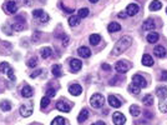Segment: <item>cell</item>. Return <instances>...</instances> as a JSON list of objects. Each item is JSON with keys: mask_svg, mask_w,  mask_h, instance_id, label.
Returning <instances> with one entry per match:
<instances>
[{"mask_svg": "<svg viewBox=\"0 0 167 125\" xmlns=\"http://www.w3.org/2000/svg\"><path fill=\"white\" fill-rule=\"evenodd\" d=\"M140 90H141V88H140V86H137V85H136V84H134V83H131V84L128 85V92L131 93V94H134V95H139Z\"/></svg>", "mask_w": 167, "mask_h": 125, "instance_id": "484cf974", "label": "cell"}, {"mask_svg": "<svg viewBox=\"0 0 167 125\" xmlns=\"http://www.w3.org/2000/svg\"><path fill=\"white\" fill-rule=\"evenodd\" d=\"M158 38H160V37H158V34L154 31V33H150V34L147 35V41H148V43H152V44H154V43H157Z\"/></svg>", "mask_w": 167, "mask_h": 125, "instance_id": "f546056e", "label": "cell"}, {"mask_svg": "<svg viewBox=\"0 0 167 125\" xmlns=\"http://www.w3.org/2000/svg\"><path fill=\"white\" fill-rule=\"evenodd\" d=\"M89 13H90V10H89L87 8H82V9L79 10V14H78V15L81 18V19H84V18H86V16L89 15Z\"/></svg>", "mask_w": 167, "mask_h": 125, "instance_id": "8d00e7d4", "label": "cell"}, {"mask_svg": "<svg viewBox=\"0 0 167 125\" xmlns=\"http://www.w3.org/2000/svg\"><path fill=\"white\" fill-rule=\"evenodd\" d=\"M158 108H160V110H161L162 113H167V98L161 99V103H160V105H158Z\"/></svg>", "mask_w": 167, "mask_h": 125, "instance_id": "d6a6232c", "label": "cell"}, {"mask_svg": "<svg viewBox=\"0 0 167 125\" xmlns=\"http://www.w3.org/2000/svg\"><path fill=\"white\" fill-rule=\"evenodd\" d=\"M154 53H155V55H156L157 58H160V59H162V58L166 57V49H165L162 45H157V46L154 49Z\"/></svg>", "mask_w": 167, "mask_h": 125, "instance_id": "9a60e30c", "label": "cell"}, {"mask_svg": "<svg viewBox=\"0 0 167 125\" xmlns=\"http://www.w3.org/2000/svg\"><path fill=\"white\" fill-rule=\"evenodd\" d=\"M10 69V65H9V63H6V61H4V63H2L0 64V71L2 73H5L6 74V71Z\"/></svg>", "mask_w": 167, "mask_h": 125, "instance_id": "74e56055", "label": "cell"}, {"mask_svg": "<svg viewBox=\"0 0 167 125\" xmlns=\"http://www.w3.org/2000/svg\"><path fill=\"white\" fill-rule=\"evenodd\" d=\"M55 95H56V90H55V89L49 88L47 90H46V96H49V98H54Z\"/></svg>", "mask_w": 167, "mask_h": 125, "instance_id": "f35d334b", "label": "cell"}, {"mask_svg": "<svg viewBox=\"0 0 167 125\" xmlns=\"http://www.w3.org/2000/svg\"><path fill=\"white\" fill-rule=\"evenodd\" d=\"M36 65H38V58L36 57H32V58H30L28 60V66L29 68H35Z\"/></svg>", "mask_w": 167, "mask_h": 125, "instance_id": "d590c367", "label": "cell"}, {"mask_svg": "<svg viewBox=\"0 0 167 125\" xmlns=\"http://www.w3.org/2000/svg\"><path fill=\"white\" fill-rule=\"evenodd\" d=\"M89 2H90V3H92V4H94V3H97L99 0H89Z\"/></svg>", "mask_w": 167, "mask_h": 125, "instance_id": "c3c4849f", "label": "cell"}, {"mask_svg": "<svg viewBox=\"0 0 167 125\" xmlns=\"http://www.w3.org/2000/svg\"><path fill=\"white\" fill-rule=\"evenodd\" d=\"M112 121H114L115 125H123V124L126 123V118H125V115H123L122 113L116 111V113H114Z\"/></svg>", "mask_w": 167, "mask_h": 125, "instance_id": "ba28073f", "label": "cell"}, {"mask_svg": "<svg viewBox=\"0 0 167 125\" xmlns=\"http://www.w3.org/2000/svg\"><path fill=\"white\" fill-rule=\"evenodd\" d=\"M91 125H97V124H91Z\"/></svg>", "mask_w": 167, "mask_h": 125, "instance_id": "681fc988", "label": "cell"}, {"mask_svg": "<svg viewBox=\"0 0 167 125\" xmlns=\"http://www.w3.org/2000/svg\"><path fill=\"white\" fill-rule=\"evenodd\" d=\"M81 23V18L79 15H71L69 18V25L70 26H78Z\"/></svg>", "mask_w": 167, "mask_h": 125, "instance_id": "d6986e66", "label": "cell"}, {"mask_svg": "<svg viewBox=\"0 0 167 125\" xmlns=\"http://www.w3.org/2000/svg\"><path fill=\"white\" fill-rule=\"evenodd\" d=\"M130 113H131L132 116H139L141 114V109L139 108L137 105H131V106H130Z\"/></svg>", "mask_w": 167, "mask_h": 125, "instance_id": "4dcf8cb0", "label": "cell"}, {"mask_svg": "<svg viewBox=\"0 0 167 125\" xmlns=\"http://www.w3.org/2000/svg\"><path fill=\"white\" fill-rule=\"evenodd\" d=\"M69 93L74 96H79L82 93V88H81L80 84H72V85L69 86Z\"/></svg>", "mask_w": 167, "mask_h": 125, "instance_id": "9c48e42d", "label": "cell"}, {"mask_svg": "<svg viewBox=\"0 0 167 125\" xmlns=\"http://www.w3.org/2000/svg\"><path fill=\"white\" fill-rule=\"evenodd\" d=\"M49 104H50V98L49 96H44L43 99H41V104H40V108L44 110V109H46L47 106H49Z\"/></svg>", "mask_w": 167, "mask_h": 125, "instance_id": "836d02e7", "label": "cell"}, {"mask_svg": "<svg viewBox=\"0 0 167 125\" xmlns=\"http://www.w3.org/2000/svg\"><path fill=\"white\" fill-rule=\"evenodd\" d=\"M25 28V19H23L21 16H17L16 18V21L13 24V29L16 31H20Z\"/></svg>", "mask_w": 167, "mask_h": 125, "instance_id": "7c38bea8", "label": "cell"}, {"mask_svg": "<svg viewBox=\"0 0 167 125\" xmlns=\"http://www.w3.org/2000/svg\"><path fill=\"white\" fill-rule=\"evenodd\" d=\"M21 95L24 98H31L34 95V90H32V88L29 86V85H25L23 89H21Z\"/></svg>", "mask_w": 167, "mask_h": 125, "instance_id": "ac0fdd59", "label": "cell"}, {"mask_svg": "<svg viewBox=\"0 0 167 125\" xmlns=\"http://www.w3.org/2000/svg\"><path fill=\"white\" fill-rule=\"evenodd\" d=\"M51 71H52V75H54L55 78H60V76L63 75V68H61L60 64H55V65H52Z\"/></svg>", "mask_w": 167, "mask_h": 125, "instance_id": "2e32d148", "label": "cell"}, {"mask_svg": "<svg viewBox=\"0 0 167 125\" xmlns=\"http://www.w3.org/2000/svg\"><path fill=\"white\" fill-rule=\"evenodd\" d=\"M71 108H72L71 103L69 100H66V99H60L56 103V109L60 110V111H63V113H70Z\"/></svg>", "mask_w": 167, "mask_h": 125, "instance_id": "277c9868", "label": "cell"}, {"mask_svg": "<svg viewBox=\"0 0 167 125\" xmlns=\"http://www.w3.org/2000/svg\"><path fill=\"white\" fill-rule=\"evenodd\" d=\"M6 75L9 76V79H10L11 81H15V79H16V78H15V75H14V71H13V69H11V68L6 71Z\"/></svg>", "mask_w": 167, "mask_h": 125, "instance_id": "ab89813d", "label": "cell"}, {"mask_svg": "<svg viewBox=\"0 0 167 125\" xmlns=\"http://www.w3.org/2000/svg\"><path fill=\"white\" fill-rule=\"evenodd\" d=\"M65 123H66V120L64 119V118H61V116H56L52 121H51V125H65Z\"/></svg>", "mask_w": 167, "mask_h": 125, "instance_id": "1f68e13d", "label": "cell"}, {"mask_svg": "<svg viewBox=\"0 0 167 125\" xmlns=\"http://www.w3.org/2000/svg\"><path fill=\"white\" fill-rule=\"evenodd\" d=\"M131 45H132V38L131 37H122L115 43L111 54L114 57H119V55L122 54V53H125Z\"/></svg>", "mask_w": 167, "mask_h": 125, "instance_id": "6da1fadb", "label": "cell"}, {"mask_svg": "<svg viewBox=\"0 0 167 125\" xmlns=\"http://www.w3.org/2000/svg\"><path fill=\"white\" fill-rule=\"evenodd\" d=\"M132 83L136 84V85L140 86V88H146V86H147L146 79H145L142 75H140V74H136V75L132 76Z\"/></svg>", "mask_w": 167, "mask_h": 125, "instance_id": "52a82bcc", "label": "cell"}, {"mask_svg": "<svg viewBox=\"0 0 167 125\" xmlns=\"http://www.w3.org/2000/svg\"><path fill=\"white\" fill-rule=\"evenodd\" d=\"M69 65H70V70L74 71V73H76V71H79L82 68V63L79 59H71Z\"/></svg>", "mask_w": 167, "mask_h": 125, "instance_id": "30bf717a", "label": "cell"}, {"mask_svg": "<svg viewBox=\"0 0 167 125\" xmlns=\"http://www.w3.org/2000/svg\"><path fill=\"white\" fill-rule=\"evenodd\" d=\"M126 16H127V14H126V13H120V14H119V18H121V19H125Z\"/></svg>", "mask_w": 167, "mask_h": 125, "instance_id": "bcb514c9", "label": "cell"}, {"mask_svg": "<svg viewBox=\"0 0 167 125\" xmlns=\"http://www.w3.org/2000/svg\"><path fill=\"white\" fill-rule=\"evenodd\" d=\"M142 103H143L146 106H151V105H154V96H152L151 94L145 95L143 99H142Z\"/></svg>", "mask_w": 167, "mask_h": 125, "instance_id": "83f0119b", "label": "cell"}, {"mask_svg": "<svg viewBox=\"0 0 167 125\" xmlns=\"http://www.w3.org/2000/svg\"><path fill=\"white\" fill-rule=\"evenodd\" d=\"M87 119H89V110H87V109H82V110L80 111L79 116H78V121H79V123H84V121H86Z\"/></svg>", "mask_w": 167, "mask_h": 125, "instance_id": "603a6c76", "label": "cell"}, {"mask_svg": "<svg viewBox=\"0 0 167 125\" xmlns=\"http://www.w3.org/2000/svg\"><path fill=\"white\" fill-rule=\"evenodd\" d=\"M78 54H79L81 58L87 59V58L91 57V50H90L87 46H80V48L78 49Z\"/></svg>", "mask_w": 167, "mask_h": 125, "instance_id": "5bb4252c", "label": "cell"}, {"mask_svg": "<svg viewBox=\"0 0 167 125\" xmlns=\"http://www.w3.org/2000/svg\"><path fill=\"white\" fill-rule=\"evenodd\" d=\"M89 40H90L91 45H97L101 41V35H99V34H91Z\"/></svg>", "mask_w": 167, "mask_h": 125, "instance_id": "44dd1931", "label": "cell"}, {"mask_svg": "<svg viewBox=\"0 0 167 125\" xmlns=\"http://www.w3.org/2000/svg\"><path fill=\"white\" fill-rule=\"evenodd\" d=\"M61 8H63V9H64V11H66V13H74V9H67V8L63 6V5H61Z\"/></svg>", "mask_w": 167, "mask_h": 125, "instance_id": "f6af8a7d", "label": "cell"}, {"mask_svg": "<svg viewBox=\"0 0 167 125\" xmlns=\"http://www.w3.org/2000/svg\"><path fill=\"white\" fill-rule=\"evenodd\" d=\"M3 9L5 10V13L6 14H14V13H16V10H17V5H16V3L15 2H13V0H6V2L4 3V5H3Z\"/></svg>", "mask_w": 167, "mask_h": 125, "instance_id": "8992f818", "label": "cell"}, {"mask_svg": "<svg viewBox=\"0 0 167 125\" xmlns=\"http://www.w3.org/2000/svg\"><path fill=\"white\" fill-rule=\"evenodd\" d=\"M101 68H102L104 70H106V71H110V70H111V66H110L108 64H102Z\"/></svg>", "mask_w": 167, "mask_h": 125, "instance_id": "7bdbcfd3", "label": "cell"}, {"mask_svg": "<svg viewBox=\"0 0 167 125\" xmlns=\"http://www.w3.org/2000/svg\"><path fill=\"white\" fill-rule=\"evenodd\" d=\"M108 104L111 105V106H112V108H121V105H122V103H121V100L119 99V98H116L115 95H110L108 96Z\"/></svg>", "mask_w": 167, "mask_h": 125, "instance_id": "4fadbf2b", "label": "cell"}, {"mask_svg": "<svg viewBox=\"0 0 167 125\" xmlns=\"http://www.w3.org/2000/svg\"><path fill=\"white\" fill-rule=\"evenodd\" d=\"M49 19H50V18H49V15H47L46 13H44V15H43V16L40 18L39 20H40L41 23H47V21H49Z\"/></svg>", "mask_w": 167, "mask_h": 125, "instance_id": "b9f144b4", "label": "cell"}, {"mask_svg": "<svg viewBox=\"0 0 167 125\" xmlns=\"http://www.w3.org/2000/svg\"><path fill=\"white\" fill-rule=\"evenodd\" d=\"M166 13H167V9H166Z\"/></svg>", "mask_w": 167, "mask_h": 125, "instance_id": "f907efd6", "label": "cell"}, {"mask_svg": "<svg viewBox=\"0 0 167 125\" xmlns=\"http://www.w3.org/2000/svg\"><path fill=\"white\" fill-rule=\"evenodd\" d=\"M139 10H140V6L137 4H128L125 13L127 14V16H134L139 13Z\"/></svg>", "mask_w": 167, "mask_h": 125, "instance_id": "8fae6325", "label": "cell"}, {"mask_svg": "<svg viewBox=\"0 0 167 125\" xmlns=\"http://www.w3.org/2000/svg\"><path fill=\"white\" fill-rule=\"evenodd\" d=\"M131 69V64L126 60H121V61H117L116 65H115V70L120 74H125L126 71H128Z\"/></svg>", "mask_w": 167, "mask_h": 125, "instance_id": "5b68a950", "label": "cell"}, {"mask_svg": "<svg viewBox=\"0 0 167 125\" xmlns=\"http://www.w3.org/2000/svg\"><path fill=\"white\" fill-rule=\"evenodd\" d=\"M41 73H43V70H41V69H38V70H35L34 73L30 74V78H36V76H39Z\"/></svg>", "mask_w": 167, "mask_h": 125, "instance_id": "60d3db41", "label": "cell"}, {"mask_svg": "<svg viewBox=\"0 0 167 125\" xmlns=\"http://www.w3.org/2000/svg\"><path fill=\"white\" fill-rule=\"evenodd\" d=\"M142 64L145 66H152L155 63H154V59L148 54H143V57H142Z\"/></svg>", "mask_w": 167, "mask_h": 125, "instance_id": "7402d4cb", "label": "cell"}, {"mask_svg": "<svg viewBox=\"0 0 167 125\" xmlns=\"http://www.w3.org/2000/svg\"><path fill=\"white\" fill-rule=\"evenodd\" d=\"M107 30L110 33H116V31H120L121 30V25L119 23H110L108 26H107Z\"/></svg>", "mask_w": 167, "mask_h": 125, "instance_id": "d4e9b609", "label": "cell"}, {"mask_svg": "<svg viewBox=\"0 0 167 125\" xmlns=\"http://www.w3.org/2000/svg\"><path fill=\"white\" fill-rule=\"evenodd\" d=\"M34 111V103L32 101H28V103H24L21 106H20V114L21 116L24 118H29Z\"/></svg>", "mask_w": 167, "mask_h": 125, "instance_id": "3957f363", "label": "cell"}, {"mask_svg": "<svg viewBox=\"0 0 167 125\" xmlns=\"http://www.w3.org/2000/svg\"><path fill=\"white\" fill-rule=\"evenodd\" d=\"M104 104H105V98H104V95H102V94L96 93V94L92 95V96H91V99H90V105L92 106V108H95V109L102 108Z\"/></svg>", "mask_w": 167, "mask_h": 125, "instance_id": "7a4b0ae2", "label": "cell"}, {"mask_svg": "<svg viewBox=\"0 0 167 125\" xmlns=\"http://www.w3.org/2000/svg\"><path fill=\"white\" fill-rule=\"evenodd\" d=\"M161 80H167V71H162V75H161Z\"/></svg>", "mask_w": 167, "mask_h": 125, "instance_id": "ee69618b", "label": "cell"}, {"mask_svg": "<svg viewBox=\"0 0 167 125\" xmlns=\"http://www.w3.org/2000/svg\"><path fill=\"white\" fill-rule=\"evenodd\" d=\"M161 8H162V3L160 2V0H154V2H151V4H150V10L151 11L160 10Z\"/></svg>", "mask_w": 167, "mask_h": 125, "instance_id": "4316f807", "label": "cell"}, {"mask_svg": "<svg viewBox=\"0 0 167 125\" xmlns=\"http://www.w3.org/2000/svg\"><path fill=\"white\" fill-rule=\"evenodd\" d=\"M0 109L4 110V111H9L11 110V104L9 100H3V101H0Z\"/></svg>", "mask_w": 167, "mask_h": 125, "instance_id": "f1b7e54d", "label": "cell"}, {"mask_svg": "<svg viewBox=\"0 0 167 125\" xmlns=\"http://www.w3.org/2000/svg\"><path fill=\"white\" fill-rule=\"evenodd\" d=\"M40 53H41L43 59H47V58H50V57L52 55V50H51V48H49V46L43 48V49L40 50Z\"/></svg>", "mask_w": 167, "mask_h": 125, "instance_id": "cb8c5ba5", "label": "cell"}, {"mask_svg": "<svg viewBox=\"0 0 167 125\" xmlns=\"http://www.w3.org/2000/svg\"><path fill=\"white\" fill-rule=\"evenodd\" d=\"M44 13H45V11H44L43 9H36V10L32 11V16L35 18V19H40V18L44 15Z\"/></svg>", "mask_w": 167, "mask_h": 125, "instance_id": "e575fe53", "label": "cell"}, {"mask_svg": "<svg viewBox=\"0 0 167 125\" xmlns=\"http://www.w3.org/2000/svg\"><path fill=\"white\" fill-rule=\"evenodd\" d=\"M142 28H143V30H155V28H156V24H155V21L152 20V19H147L146 21H143V25H142Z\"/></svg>", "mask_w": 167, "mask_h": 125, "instance_id": "e0dca14e", "label": "cell"}, {"mask_svg": "<svg viewBox=\"0 0 167 125\" xmlns=\"http://www.w3.org/2000/svg\"><path fill=\"white\" fill-rule=\"evenodd\" d=\"M156 95H157L160 99L167 98V88H166V86H158V88L156 89Z\"/></svg>", "mask_w": 167, "mask_h": 125, "instance_id": "ffe728a7", "label": "cell"}, {"mask_svg": "<svg viewBox=\"0 0 167 125\" xmlns=\"http://www.w3.org/2000/svg\"><path fill=\"white\" fill-rule=\"evenodd\" d=\"M96 124H97V125H106V124H105V123H104V121H97V123H96Z\"/></svg>", "mask_w": 167, "mask_h": 125, "instance_id": "7dc6e473", "label": "cell"}]
</instances>
